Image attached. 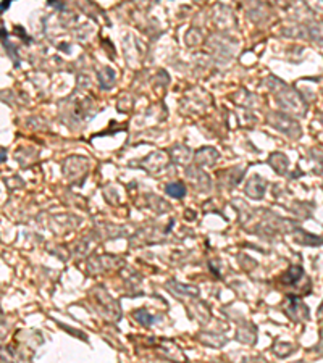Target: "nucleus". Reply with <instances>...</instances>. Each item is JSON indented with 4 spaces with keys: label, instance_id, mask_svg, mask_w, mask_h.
<instances>
[{
    "label": "nucleus",
    "instance_id": "nucleus-3",
    "mask_svg": "<svg viewBox=\"0 0 323 363\" xmlns=\"http://www.w3.org/2000/svg\"><path fill=\"white\" fill-rule=\"evenodd\" d=\"M8 6H10V2H3V3H2V10H6Z\"/></svg>",
    "mask_w": 323,
    "mask_h": 363
},
{
    "label": "nucleus",
    "instance_id": "nucleus-1",
    "mask_svg": "<svg viewBox=\"0 0 323 363\" xmlns=\"http://www.w3.org/2000/svg\"><path fill=\"white\" fill-rule=\"evenodd\" d=\"M167 194L171 195V197H176V198H181L184 194H186V189L181 182H171L167 186Z\"/></svg>",
    "mask_w": 323,
    "mask_h": 363
},
{
    "label": "nucleus",
    "instance_id": "nucleus-2",
    "mask_svg": "<svg viewBox=\"0 0 323 363\" xmlns=\"http://www.w3.org/2000/svg\"><path fill=\"white\" fill-rule=\"evenodd\" d=\"M136 318H138L139 321H142L144 324H150V323H152V316L147 315V313L142 311V310H139L138 313H136Z\"/></svg>",
    "mask_w": 323,
    "mask_h": 363
}]
</instances>
